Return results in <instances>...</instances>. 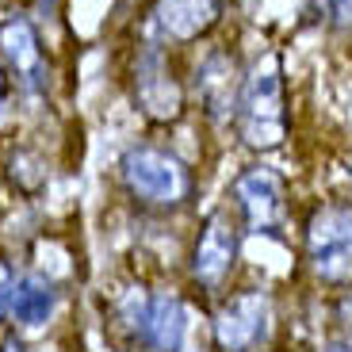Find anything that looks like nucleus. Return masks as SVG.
<instances>
[{"label": "nucleus", "mask_w": 352, "mask_h": 352, "mask_svg": "<svg viewBox=\"0 0 352 352\" xmlns=\"http://www.w3.org/2000/svg\"><path fill=\"white\" fill-rule=\"evenodd\" d=\"M62 8H65V0H31L27 4V12L38 19V27H54L62 19Z\"/></svg>", "instance_id": "obj_17"}, {"label": "nucleus", "mask_w": 352, "mask_h": 352, "mask_svg": "<svg viewBox=\"0 0 352 352\" xmlns=\"http://www.w3.org/2000/svg\"><path fill=\"white\" fill-rule=\"evenodd\" d=\"M245 245V230L222 199H207L203 211L188 222L176 280L184 283V291L199 310L222 299L230 287H238L249 276Z\"/></svg>", "instance_id": "obj_4"}, {"label": "nucleus", "mask_w": 352, "mask_h": 352, "mask_svg": "<svg viewBox=\"0 0 352 352\" xmlns=\"http://www.w3.org/2000/svg\"><path fill=\"white\" fill-rule=\"evenodd\" d=\"M0 352H31V341L23 333H16V329H4L0 333Z\"/></svg>", "instance_id": "obj_19"}, {"label": "nucleus", "mask_w": 352, "mask_h": 352, "mask_svg": "<svg viewBox=\"0 0 352 352\" xmlns=\"http://www.w3.org/2000/svg\"><path fill=\"white\" fill-rule=\"evenodd\" d=\"M0 333H4V326H0Z\"/></svg>", "instance_id": "obj_23"}, {"label": "nucleus", "mask_w": 352, "mask_h": 352, "mask_svg": "<svg viewBox=\"0 0 352 352\" xmlns=\"http://www.w3.org/2000/svg\"><path fill=\"white\" fill-rule=\"evenodd\" d=\"M199 329V307L176 276H157L142 326L138 352H188Z\"/></svg>", "instance_id": "obj_12"}, {"label": "nucleus", "mask_w": 352, "mask_h": 352, "mask_svg": "<svg viewBox=\"0 0 352 352\" xmlns=\"http://www.w3.org/2000/svg\"><path fill=\"white\" fill-rule=\"evenodd\" d=\"M0 62L16 80V104L38 107L50 96V54L38 19L27 4L0 8Z\"/></svg>", "instance_id": "obj_9"}, {"label": "nucleus", "mask_w": 352, "mask_h": 352, "mask_svg": "<svg viewBox=\"0 0 352 352\" xmlns=\"http://www.w3.org/2000/svg\"><path fill=\"white\" fill-rule=\"evenodd\" d=\"M126 96L142 123L153 131H180L192 119V100H188V77H184V54L168 50L142 27H134L131 50L123 65Z\"/></svg>", "instance_id": "obj_7"}, {"label": "nucleus", "mask_w": 352, "mask_h": 352, "mask_svg": "<svg viewBox=\"0 0 352 352\" xmlns=\"http://www.w3.org/2000/svg\"><path fill=\"white\" fill-rule=\"evenodd\" d=\"M65 291H69V283H62L58 276L43 272L35 264H23L16 302H12V314H8V326L4 329H16L27 341L31 337H46L58 326V318L65 310Z\"/></svg>", "instance_id": "obj_13"}, {"label": "nucleus", "mask_w": 352, "mask_h": 352, "mask_svg": "<svg viewBox=\"0 0 352 352\" xmlns=\"http://www.w3.org/2000/svg\"><path fill=\"white\" fill-rule=\"evenodd\" d=\"M295 337V287L245 276L199 310L203 352H287Z\"/></svg>", "instance_id": "obj_2"}, {"label": "nucleus", "mask_w": 352, "mask_h": 352, "mask_svg": "<svg viewBox=\"0 0 352 352\" xmlns=\"http://www.w3.org/2000/svg\"><path fill=\"white\" fill-rule=\"evenodd\" d=\"M230 19V0H146L138 23L146 35L176 54H192L222 35Z\"/></svg>", "instance_id": "obj_10"}, {"label": "nucleus", "mask_w": 352, "mask_h": 352, "mask_svg": "<svg viewBox=\"0 0 352 352\" xmlns=\"http://www.w3.org/2000/svg\"><path fill=\"white\" fill-rule=\"evenodd\" d=\"M188 352H203V349H188Z\"/></svg>", "instance_id": "obj_22"}, {"label": "nucleus", "mask_w": 352, "mask_h": 352, "mask_svg": "<svg viewBox=\"0 0 352 352\" xmlns=\"http://www.w3.org/2000/svg\"><path fill=\"white\" fill-rule=\"evenodd\" d=\"M310 16L322 31L352 35V0H310Z\"/></svg>", "instance_id": "obj_15"}, {"label": "nucleus", "mask_w": 352, "mask_h": 352, "mask_svg": "<svg viewBox=\"0 0 352 352\" xmlns=\"http://www.w3.org/2000/svg\"><path fill=\"white\" fill-rule=\"evenodd\" d=\"M287 352H314V337H307L299 326H295V337H291Z\"/></svg>", "instance_id": "obj_21"}, {"label": "nucleus", "mask_w": 352, "mask_h": 352, "mask_svg": "<svg viewBox=\"0 0 352 352\" xmlns=\"http://www.w3.org/2000/svg\"><path fill=\"white\" fill-rule=\"evenodd\" d=\"M295 287L322 299L352 291V192L302 195L295 219Z\"/></svg>", "instance_id": "obj_3"}, {"label": "nucleus", "mask_w": 352, "mask_h": 352, "mask_svg": "<svg viewBox=\"0 0 352 352\" xmlns=\"http://www.w3.org/2000/svg\"><path fill=\"white\" fill-rule=\"evenodd\" d=\"M19 276H23V261H19L16 253H4V249H0V326H8Z\"/></svg>", "instance_id": "obj_16"}, {"label": "nucleus", "mask_w": 352, "mask_h": 352, "mask_svg": "<svg viewBox=\"0 0 352 352\" xmlns=\"http://www.w3.org/2000/svg\"><path fill=\"white\" fill-rule=\"evenodd\" d=\"M222 203L245 230V241L295 245V219L302 195L276 157H241L222 184Z\"/></svg>", "instance_id": "obj_6"}, {"label": "nucleus", "mask_w": 352, "mask_h": 352, "mask_svg": "<svg viewBox=\"0 0 352 352\" xmlns=\"http://www.w3.org/2000/svg\"><path fill=\"white\" fill-rule=\"evenodd\" d=\"M115 195L134 219L153 222H192L207 203L203 165L180 146L161 138L126 142L111 168Z\"/></svg>", "instance_id": "obj_1"}, {"label": "nucleus", "mask_w": 352, "mask_h": 352, "mask_svg": "<svg viewBox=\"0 0 352 352\" xmlns=\"http://www.w3.org/2000/svg\"><path fill=\"white\" fill-rule=\"evenodd\" d=\"M295 138V100L291 77L280 50L253 54L241 80L238 115L230 126V142L241 157H276Z\"/></svg>", "instance_id": "obj_5"}, {"label": "nucleus", "mask_w": 352, "mask_h": 352, "mask_svg": "<svg viewBox=\"0 0 352 352\" xmlns=\"http://www.w3.org/2000/svg\"><path fill=\"white\" fill-rule=\"evenodd\" d=\"M12 107H16V80H12V73L0 62V115H8Z\"/></svg>", "instance_id": "obj_18"}, {"label": "nucleus", "mask_w": 352, "mask_h": 352, "mask_svg": "<svg viewBox=\"0 0 352 352\" xmlns=\"http://www.w3.org/2000/svg\"><path fill=\"white\" fill-rule=\"evenodd\" d=\"M314 352H352V341H344L337 333H322L314 341Z\"/></svg>", "instance_id": "obj_20"}, {"label": "nucleus", "mask_w": 352, "mask_h": 352, "mask_svg": "<svg viewBox=\"0 0 352 352\" xmlns=\"http://www.w3.org/2000/svg\"><path fill=\"white\" fill-rule=\"evenodd\" d=\"M153 280H157V272H150V268H123L100 291V326H104L111 352H138Z\"/></svg>", "instance_id": "obj_11"}, {"label": "nucleus", "mask_w": 352, "mask_h": 352, "mask_svg": "<svg viewBox=\"0 0 352 352\" xmlns=\"http://www.w3.org/2000/svg\"><path fill=\"white\" fill-rule=\"evenodd\" d=\"M249 58L238 43L211 38L199 50L184 54V77H188V100H192V119L203 134L230 138L234 115L241 100V80H245Z\"/></svg>", "instance_id": "obj_8"}, {"label": "nucleus", "mask_w": 352, "mask_h": 352, "mask_svg": "<svg viewBox=\"0 0 352 352\" xmlns=\"http://www.w3.org/2000/svg\"><path fill=\"white\" fill-rule=\"evenodd\" d=\"M0 176H4L12 195H19L23 203H35L50 188V157L35 142L12 138L4 146V153H0Z\"/></svg>", "instance_id": "obj_14"}]
</instances>
